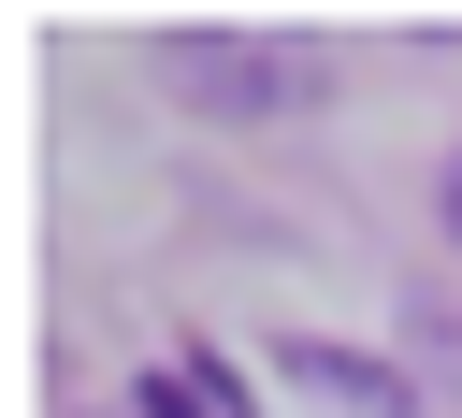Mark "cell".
Returning <instances> with one entry per match:
<instances>
[{"label": "cell", "mask_w": 462, "mask_h": 418, "mask_svg": "<svg viewBox=\"0 0 462 418\" xmlns=\"http://www.w3.org/2000/svg\"><path fill=\"white\" fill-rule=\"evenodd\" d=\"M274 360H289V389H318V404H361V418H404V404H419L390 360H361V346H318V332H303V346H274Z\"/></svg>", "instance_id": "2"}, {"label": "cell", "mask_w": 462, "mask_h": 418, "mask_svg": "<svg viewBox=\"0 0 462 418\" xmlns=\"http://www.w3.org/2000/svg\"><path fill=\"white\" fill-rule=\"evenodd\" d=\"M433 216H448V245H462V159H448V173H433Z\"/></svg>", "instance_id": "4"}, {"label": "cell", "mask_w": 462, "mask_h": 418, "mask_svg": "<svg viewBox=\"0 0 462 418\" xmlns=\"http://www.w3.org/2000/svg\"><path fill=\"white\" fill-rule=\"evenodd\" d=\"M159 72H173V101H188V115H217V130H231V115H289V101L318 86V58H303V43H274V29H173V43H159Z\"/></svg>", "instance_id": "1"}, {"label": "cell", "mask_w": 462, "mask_h": 418, "mask_svg": "<svg viewBox=\"0 0 462 418\" xmlns=\"http://www.w3.org/2000/svg\"><path fill=\"white\" fill-rule=\"evenodd\" d=\"M144 418H245V389H231L217 360H159V375H144Z\"/></svg>", "instance_id": "3"}]
</instances>
